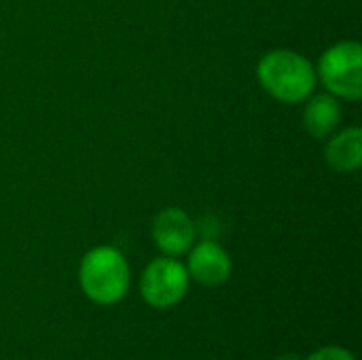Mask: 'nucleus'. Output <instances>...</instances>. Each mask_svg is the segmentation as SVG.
<instances>
[{"label":"nucleus","mask_w":362,"mask_h":360,"mask_svg":"<svg viewBox=\"0 0 362 360\" xmlns=\"http://www.w3.org/2000/svg\"><path fill=\"white\" fill-rule=\"evenodd\" d=\"M325 159L337 174H354L362 163V129L346 127L325 146Z\"/></svg>","instance_id":"6e6552de"},{"label":"nucleus","mask_w":362,"mask_h":360,"mask_svg":"<svg viewBox=\"0 0 362 360\" xmlns=\"http://www.w3.org/2000/svg\"><path fill=\"white\" fill-rule=\"evenodd\" d=\"M257 79L272 98L284 104L305 102L318 83L316 66L303 53L293 49L267 51L259 59Z\"/></svg>","instance_id":"f257e3e1"},{"label":"nucleus","mask_w":362,"mask_h":360,"mask_svg":"<svg viewBox=\"0 0 362 360\" xmlns=\"http://www.w3.org/2000/svg\"><path fill=\"white\" fill-rule=\"evenodd\" d=\"M155 246L165 257H182L191 250L197 238V227L193 219L182 208H165L153 219L151 229Z\"/></svg>","instance_id":"39448f33"},{"label":"nucleus","mask_w":362,"mask_h":360,"mask_svg":"<svg viewBox=\"0 0 362 360\" xmlns=\"http://www.w3.org/2000/svg\"><path fill=\"white\" fill-rule=\"evenodd\" d=\"M189 284V272L176 257H157L142 272L140 295L146 306L168 310L185 299Z\"/></svg>","instance_id":"20e7f679"},{"label":"nucleus","mask_w":362,"mask_h":360,"mask_svg":"<svg viewBox=\"0 0 362 360\" xmlns=\"http://www.w3.org/2000/svg\"><path fill=\"white\" fill-rule=\"evenodd\" d=\"M341 121V104L339 98L331 95V93H318V95H310L305 100V108H303V127L305 132L316 138V140H325L329 136H333V132L337 129Z\"/></svg>","instance_id":"0eeeda50"},{"label":"nucleus","mask_w":362,"mask_h":360,"mask_svg":"<svg viewBox=\"0 0 362 360\" xmlns=\"http://www.w3.org/2000/svg\"><path fill=\"white\" fill-rule=\"evenodd\" d=\"M303 360H356V356L341 348V346H325V348H318L316 352H312L308 359Z\"/></svg>","instance_id":"1a4fd4ad"},{"label":"nucleus","mask_w":362,"mask_h":360,"mask_svg":"<svg viewBox=\"0 0 362 360\" xmlns=\"http://www.w3.org/2000/svg\"><path fill=\"white\" fill-rule=\"evenodd\" d=\"M187 255L189 259L185 267L189 272V278L197 284L214 289L223 286L231 278V257L218 242L206 238L199 244H193Z\"/></svg>","instance_id":"423d86ee"},{"label":"nucleus","mask_w":362,"mask_h":360,"mask_svg":"<svg viewBox=\"0 0 362 360\" xmlns=\"http://www.w3.org/2000/svg\"><path fill=\"white\" fill-rule=\"evenodd\" d=\"M316 76L335 98L356 102L362 95V47L356 40H341L329 47L316 66Z\"/></svg>","instance_id":"7ed1b4c3"},{"label":"nucleus","mask_w":362,"mask_h":360,"mask_svg":"<svg viewBox=\"0 0 362 360\" xmlns=\"http://www.w3.org/2000/svg\"><path fill=\"white\" fill-rule=\"evenodd\" d=\"M129 263L115 246H95L85 252L78 265L83 295L95 306H117L129 291Z\"/></svg>","instance_id":"f03ea898"}]
</instances>
